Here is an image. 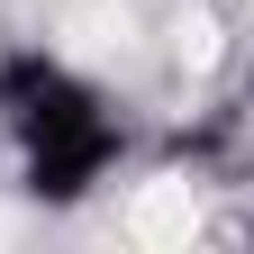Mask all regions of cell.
<instances>
[{
  "mask_svg": "<svg viewBox=\"0 0 254 254\" xmlns=\"http://www.w3.org/2000/svg\"><path fill=\"white\" fill-rule=\"evenodd\" d=\"M127 109L55 46H0V182L27 209L73 218L127 173Z\"/></svg>",
  "mask_w": 254,
  "mask_h": 254,
  "instance_id": "6da1fadb",
  "label": "cell"
}]
</instances>
